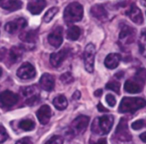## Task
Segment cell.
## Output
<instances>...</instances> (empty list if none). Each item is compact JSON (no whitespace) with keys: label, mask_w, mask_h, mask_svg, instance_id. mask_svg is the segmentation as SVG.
Returning <instances> with one entry per match:
<instances>
[{"label":"cell","mask_w":146,"mask_h":144,"mask_svg":"<svg viewBox=\"0 0 146 144\" xmlns=\"http://www.w3.org/2000/svg\"><path fill=\"white\" fill-rule=\"evenodd\" d=\"M112 126H113V116L106 114L93 120L91 124V130L94 134L105 135L111 130Z\"/></svg>","instance_id":"6da1fadb"},{"label":"cell","mask_w":146,"mask_h":144,"mask_svg":"<svg viewBox=\"0 0 146 144\" xmlns=\"http://www.w3.org/2000/svg\"><path fill=\"white\" fill-rule=\"evenodd\" d=\"M146 106V101L139 97H124L119 105V112L121 113H134L137 110Z\"/></svg>","instance_id":"7a4b0ae2"},{"label":"cell","mask_w":146,"mask_h":144,"mask_svg":"<svg viewBox=\"0 0 146 144\" xmlns=\"http://www.w3.org/2000/svg\"><path fill=\"white\" fill-rule=\"evenodd\" d=\"M63 17H64V21L66 24L78 22L83 17V7L78 2L70 3L65 8Z\"/></svg>","instance_id":"3957f363"},{"label":"cell","mask_w":146,"mask_h":144,"mask_svg":"<svg viewBox=\"0 0 146 144\" xmlns=\"http://www.w3.org/2000/svg\"><path fill=\"white\" fill-rule=\"evenodd\" d=\"M114 138L120 143H127V142L131 141L132 136L130 134L129 130H128L127 121H126L125 118L120 119V122L117 125L115 133H114Z\"/></svg>","instance_id":"277c9868"},{"label":"cell","mask_w":146,"mask_h":144,"mask_svg":"<svg viewBox=\"0 0 146 144\" xmlns=\"http://www.w3.org/2000/svg\"><path fill=\"white\" fill-rule=\"evenodd\" d=\"M120 27H121V29H120V33H119V42L123 46H127V45L131 44L135 40V36H136L135 29L130 27L127 24H121Z\"/></svg>","instance_id":"5b68a950"},{"label":"cell","mask_w":146,"mask_h":144,"mask_svg":"<svg viewBox=\"0 0 146 144\" xmlns=\"http://www.w3.org/2000/svg\"><path fill=\"white\" fill-rule=\"evenodd\" d=\"M95 46L92 43L86 45L83 53V59H84V66L87 72L92 73L94 71V59H95Z\"/></svg>","instance_id":"8992f818"},{"label":"cell","mask_w":146,"mask_h":144,"mask_svg":"<svg viewBox=\"0 0 146 144\" xmlns=\"http://www.w3.org/2000/svg\"><path fill=\"white\" fill-rule=\"evenodd\" d=\"M18 95L14 92L5 90L0 93V107L3 109H9L18 102Z\"/></svg>","instance_id":"52a82bcc"},{"label":"cell","mask_w":146,"mask_h":144,"mask_svg":"<svg viewBox=\"0 0 146 144\" xmlns=\"http://www.w3.org/2000/svg\"><path fill=\"white\" fill-rule=\"evenodd\" d=\"M88 124H89V117L85 115H80L72 121L70 129L74 135H77V134H81L85 131Z\"/></svg>","instance_id":"ba28073f"},{"label":"cell","mask_w":146,"mask_h":144,"mask_svg":"<svg viewBox=\"0 0 146 144\" xmlns=\"http://www.w3.org/2000/svg\"><path fill=\"white\" fill-rule=\"evenodd\" d=\"M35 75H36V71L34 66L29 62L23 63L17 70V76L23 80L32 79L33 77H35Z\"/></svg>","instance_id":"9c48e42d"},{"label":"cell","mask_w":146,"mask_h":144,"mask_svg":"<svg viewBox=\"0 0 146 144\" xmlns=\"http://www.w3.org/2000/svg\"><path fill=\"white\" fill-rule=\"evenodd\" d=\"M48 42L54 48H58L63 42V30L62 27L58 26L54 28L48 35Z\"/></svg>","instance_id":"30bf717a"},{"label":"cell","mask_w":146,"mask_h":144,"mask_svg":"<svg viewBox=\"0 0 146 144\" xmlns=\"http://www.w3.org/2000/svg\"><path fill=\"white\" fill-rule=\"evenodd\" d=\"M27 26V21L24 18H17L13 21L8 22L5 25V30L10 34L18 32L19 30H22L23 28Z\"/></svg>","instance_id":"8fae6325"},{"label":"cell","mask_w":146,"mask_h":144,"mask_svg":"<svg viewBox=\"0 0 146 144\" xmlns=\"http://www.w3.org/2000/svg\"><path fill=\"white\" fill-rule=\"evenodd\" d=\"M68 55V49L64 48L61 49L58 52H54L50 55V64L53 67H58L62 64V62L65 60V58Z\"/></svg>","instance_id":"7c38bea8"},{"label":"cell","mask_w":146,"mask_h":144,"mask_svg":"<svg viewBox=\"0 0 146 144\" xmlns=\"http://www.w3.org/2000/svg\"><path fill=\"white\" fill-rule=\"evenodd\" d=\"M51 114H52L51 108L49 107L48 105H43L37 110L36 115H37V118H38L39 122H40L41 124H43V125H45V124L48 123L49 120H50Z\"/></svg>","instance_id":"4fadbf2b"},{"label":"cell","mask_w":146,"mask_h":144,"mask_svg":"<svg viewBox=\"0 0 146 144\" xmlns=\"http://www.w3.org/2000/svg\"><path fill=\"white\" fill-rule=\"evenodd\" d=\"M39 84H40L41 88L45 91H51L53 90L55 85V80L51 74L49 73H44L41 76L40 80H39Z\"/></svg>","instance_id":"5bb4252c"},{"label":"cell","mask_w":146,"mask_h":144,"mask_svg":"<svg viewBox=\"0 0 146 144\" xmlns=\"http://www.w3.org/2000/svg\"><path fill=\"white\" fill-rule=\"evenodd\" d=\"M127 15L136 24H142L143 23V15L141 13V10L135 4H132L130 6L129 10L127 11Z\"/></svg>","instance_id":"9a60e30c"},{"label":"cell","mask_w":146,"mask_h":144,"mask_svg":"<svg viewBox=\"0 0 146 144\" xmlns=\"http://www.w3.org/2000/svg\"><path fill=\"white\" fill-rule=\"evenodd\" d=\"M90 12H91L92 16L95 17L96 19L102 21V22H105L106 19H107V11L105 10L104 6L102 5H94L90 9Z\"/></svg>","instance_id":"2e32d148"},{"label":"cell","mask_w":146,"mask_h":144,"mask_svg":"<svg viewBox=\"0 0 146 144\" xmlns=\"http://www.w3.org/2000/svg\"><path fill=\"white\" fill-rule=\"evenodd\" d=\"M121 61V56L118 53H110L104 60V65L108 69H115Z\"/></svg>","instance_id":"e0dca14e"},{"label":"cell","mask_w":146,"mask_h":144,"mask_svg":"<svg viewBox=\"0 0 146 144\" xmlns=\"http://www.w3.org/2000/svg\"><path fill=\"white\" fill-rule=\"evenodd\" d=\"M23 55V48L20 46H14L10 49L8 54V61L9 64H14V63L18 62L21 59Z\"/></svg>","instance_id":"ac0fdd59"},{"label":"cell","mask_w":146,"mask_h":144,"mask_svg":"<svg viewBox=\"0 0 146 144\" xmlns=\"http://www.w3.org/2000/svg\"><path fill=\"white\" fill-rule=\"evenodd\" d=\"M22 2L19 0H0V7L8 11H14L21 8Z\"/></svg>","instance_id":"d6986e66"},{"label":"cell","mask_w":146,"mask_h":144,"mask_svg":"<svg viewBox=\"0 0 146 144\" xmlns=\"http://www.w3.org/2000/svg\"><path fill=\"white\" fill-rule=\"evenodd\" d=\"M37 36H38V32L37 30H28L24 31L20 34L19 38L21 41L25 43H28V44H34L37 40Z\"/></svg>","instance_id":"ffe728a7"},{"label":"cell","mask_w":146,"mask_h":144,"mask_svg":"<svg viewBox=\"0 0 146 144\" xmlns=\"http://www.w3.org/2000/svg\"><path fill=\"white\" fill-rule=\"evenodd\" d=\"M46 6V1L45 0H36L34 2H30L27 5V9L30 11L32 14L37 15L43 10Z\"/></svg>","instance_id":"44dd1931"},{"label":"cell","mask_w":146,"mask_h":144,"mask_svg":"<svg viewBox=\"0 0 146 144\" xmlns=\"http://www.w3.org/2000/svg\"><path fill=\"white\" fill-rule=\"evenodd\" d=\"M124 89L128 93H139L142 90V85L136 80H127L124 84Z\"/></svg>","instance_id":"7402d4cb"},{"label":"cell","mask_w":146,"mask_h":144,"mask_svg":"<svg viewBox=\"0 0 146 144\" xmlns=\"http://www.w3.org/2000/svg\"><path fill=\"white\" fill-rule=\"evenodd\" d=\"M53 105L58 110H64L68 105L67 99L64 95H58L53 99Z\"/></svg>","instance_id":"603a6c76"},{"label":"cell","mask_w":146,"mask_h":144,"mask_svg":"<svg viewBox=\"0 0 146 144\" xmlns=\"http://www.w3.org/2000/svg\"><path fill=\"white\" fill-rule=\"evenodd\" d=\"M81 30L78 26H70L67 30V38L69 40L75 41L80 37Z\"/></svg>","instance_id":"cb8c5ba5"},{"label":"cell","mask_w":146,"mask_h":144,"mask_svg":"<svg viewBox=\"0 0 146 144\" xmlns=\"http://www.w3.org/2000/svg\"><path fill=\"white\" fill-rule=\"evenodd\" d=\"M21 93L24 97L29 98L31 96H34L38 94V90H37L36 86H27V87L21 88Z\"/></svg>","instance_id":"d4e9b609"},{"label":"cell","mask_w":146,"mask_h":144,"mask_svg":"<svg viewBox=\"0 0 146 144\" xmlns=\"http://www.w3.org/2000/svg\"><path fill=\"white\" fill-rule=\"evenodd\" d=\"M138 46H139V51L141 53V55L146 57V30L143 31L141 33V35H140Z\"/></svg>","instance_id":"484cf974"},{"label":"cell","mask_w":146,"mask_h":144,"mask_svg":"<svg viewBox=\"0 0 146 144\" xmlns=\"http://www.w3.org/2000/svg\"><path fill=\"white\" fill-rule=\"evenodd\" d=\"M34 127H35L34 122L30 119H24L19 122V128H21L24 131H30V130L34 129Z\"/></svg>","instance_id":"4316f807"},{"label":"cell","mask_w":146,"mask_h":144,"mask_svg":"<svg viewBox=\"0 0 146 144\" xmlns=\"http://www.w3.org/2000/svg\"><path fill=\"white\" fill-rule=\"evenodd\" d=\"M58 11H59L58 7H51V8L49 9L46 13H45L44 17H43V20H44V22H46V23L50 22V21L54 18L55 15L58 13Z\"/></svg>","instance_id":"83f0119b"},{"label":"cell","mask_w":146,"mask_h":144,"mask_svg":"<svg viewBox=\"0 0 146 144\" xmlns=\"http://www.w3.org/2000/svg\"><path fill=\"white\" fill-rule=\"evenodd\" d=\"M135 80L138 82V83L141 84V85L144 83V82H145V80H146V69L140 68V69H138V70L136 71Z\"/></svg>","instance_id":"f1b7e54d"},{"label":"cell","mask_w":146,"mask_h":144,"mask_svg":"<svg viewBox=\"0 0 146 144\" xmlns=\"http://www.w3.org/2000/svg\"><path fill=\"white\" fill-rule=\"evenodd\" d=\"M106 88L109 90H112V91L116 92V93H119V90H120V84L119 82H116V81H110L106 84Z\"/></svg>","instance_id":"f546056e"},{"label":"cell","mask_w":146,"mask_h":144,"mask_svg":"<svg viewBox=\"0 0 146 144\" xmlns=\"http://www.w3.org/2000/svg\"><path fill=\"white\" fill-rule=\"evenodd\" d=\"M60 80L64 84H69V83H72L74 78H73L72 74H71L70 72H66V73H63L62 75L60 76Z\"/></svg>","instance_id":"4dcf8cb0"},{"label":"cell","mask_w":146,"mask_h":144,"mask_svg":"<svg viewBox=\"0 0 146 144\" xmlns=\"http://www.w3.org/2000/svg\"><path fill=\"white\" fill-rule=\"evenodd\" d=\"M45 144H63V139L60 136H52L49 140L45 142Z\"/></svg>","instance_id":"1f68e13d"},{"label":"cell","mask_w":146,"mask_h":144,"mask_svg":"<svg viewBox=\"0 0 146 144\" xmlns=\"http://www.w3.org/2000/svg\"><path fill=\"white\" fill-rule=\"evenodd\" d=\"M38 101H39V94H37V95H34V96H31V97H29V98H26L25 103H26L27 105H34V104H36Z\"/></svg>","instance_id":"d6a6232c"},{"label":"cell","mask_w":146,"mask_h":144,"mask_svg":"<svg viewBox=\"0 0 146 144\" xmlns=\"http://www.w3.org/2000/svg\"><path fill=\"white\" fill-rule=\"evenodd\" d=\"M7 138H8V134H7L6 130L2 125H0V143L7 140Z\"/></svg>","instance_id":"836d02e7"},{"label":"cell","mask_w":146,"mask_h":144,"mask_svg":"<svg viewBox=\"0 0 146 144\" xmlns=\"http://www.w3.org/2000/svg\"><path fill=\"white\" fill-rule=\"evenodd\" d=\"M145 125V122H144V120H137V121H135V122H133L132 123V125H131V127H132V129H134V130H139V129H141L143 126Z\"/></svg>","instance_id":"e575fe53"},{"label":"cell","mask_w":146,"mask_h":144,"mask_svg":"<svg viewBox=\"0 0 146 144\" xmlns=\"http://www.w3.org/2000/svg\"><path fill=\"white\" fill-rule=\"evenodd\" d=\"M106 102H107V104L109 106L113 107L116 104V99L112 94H107V95H106Z\"/></svg>","instance_id":"d590c367"},{"label":"cell","mask_w":146,"mask_h":144,"mask_svg":"<svg viewBox=\"0 0 146 144\" xmlns=\"http://www.w3.org/2000/svg\"><path fill=\"white\" fill-rule=\"evenodd\" d=\"M15 144H32V141L29 137H24L22 139L18 140Z\"/></svg>","instance_id":"8d00e7d4"},{"label":"cell","mask_w":146,"mask_h":144,"mask_svg":"<svg viewBox=\"0 0 146 144\" xmlns=\"http://www.w3.org/2000/svg\"><path fill=\"white\" fill-rule=\"evenodd\" d=\"M7 50L5 48H0V61H2L3 59L6 57Z\"/></svg>","instance_id":"74e56055"},{"label":"cell","mask_w":146,"mask_h":144,"mask_svg":"<svg viewBox=\"0 0 146 144\" xmlns=\"http://www.w3.org/2000/svg\"><path fill=\"white\" fill-rule=\"evenodd\" d=\"M106 143H107V141H106L105 138H100V139H98L97 141H95V142L90 141V144H106Z\"/></svg>","instance_id":"f35d334b"},{"label":"cell","mask_w":146,"mask_h":144,"mask_svg":"<svg viewBox=\"0 0 146 144\" xmlns=\"http://www.w3.org/2000/svg\"><path fill=\"white\" fill-rule=\"evenodd\" d=\"M97 109L99 110L100 112H108V109H107V108L104 107V106L102 105L101 103H99V104L97 105Z\"/></svg>","instance_id":"ab89813d"},{"label":"cell","mask_w":146,"mask_h":144,"mask_svg":"<svg viewBox=\"0 0 146 144\" xmlns=\"http://www.w3.org/2000/svg\"><path fill=\"white\" fill-rule=\"evenodd\" d=\"M72 98H73V100H78L80 98V92L78 91H75L74 92V94H73L72 95Z\"/></svg>","instance_id":"60d3db41"},{"label":"cell","mask_w":146,"mask_h":144,"mask_svg":"<svg viewBox=\"0 0 146 144\" xmlns=\"http://www.w3.org/2000/svg\"><path fill=\"white\" fill-rule=\"evenodd\" d=\"M140 139H141L144 143H146V132H143V133L140 135Z\"/></svg>","instance_id":"b9f144b4"},{"label":"cell","mask_w":146,"mask_h":144,"mask_svg":"<svg viewBox=\"0 0 146 144\" xmlns=\"http://www.w3.org/2000/svg\"><path fill=\"white\" fill-rule=\"evenodd\" d=\"M94 95L97 96V97H98V96H101V95H102V90H101V89L96 90V91L94 92Z\"/></svg>","instance_id":"7bdbcfd3"},{"label":"cell","mask_w":146,"mask_h":144,"mask_svg":"<svg viewBox=\"0 0 146 144\" xmlns=\"http://www.w3.org/2000/svg\"><path fill=\"white\" fill-rule=\"evenodd\" d=\"M123 75H124V73H123V72H118V73L116 74V77H117V78H121Z\"/></svg>","instance_id":"ee69618b"},{"label":"cell","mask_w":146,"mask_h":144,"mask_svg":"<svg viewBox=\"0 0 146 144\" xmlns=\"http://www.w3.org/2000/svg\"><path fill=\"white\" fill-rule=\"evenodd\" d=\"M1 74H2V69L0 68V76H1Z\"/></svg>","instance_id":"f6af8a7d"},{"label":"cell","mask_w":146,"mask_h":144,"mask_svg":"<svg viewBox=\"0 0 146 144\" xmlns=\"http://www.w3.org/2000/svg\"><path fill=\"white\" fill-rule=\"evenodd\" d=\"M144 1H146V0H144Z\"/></svg>","instance_id":"bcb514c9"}]
</instances>
